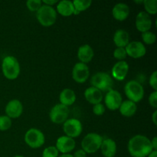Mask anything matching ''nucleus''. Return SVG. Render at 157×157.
<instances>
[{
  "instance_id": "obj_1",
  "label": "nucleus",
  "mask_w": 157,
  "mask_h": 157,
  "mask_svg": "<svg viewBox=\"0 0 157 157\" xmlns=\"http://www.w3.org/2000/svg\"><path fill=\"white\" fill-rule=\"evenodd\" d=\"M128 152L133 157H147L153 150L151 140L141 134L133 136L128 142Z\"/></svg>"
},
{
  "instance_id": "obj_2",
  "label": "nucleus",
  "mask_w": 157,
  "mask_h": 157,
  "mask_svg": "<svg viewBox=\"0 0 157 157\" xmlns=\"http://www.w3.org/2000/svg\"><path fill=\"white\" fill-rule=\"evenodd\" d=\"M20 64L15 57L8 55L5 57L2 62V71L6 78L15 80L20 74Z\"/></svg>"
},
{
  "instance_id": "obj_3",
  "label": "nucleus",
  "mask_w": 157,
  "mask_h": 157,
  "mask_svg": "<svg viewBox=\"0 0 157 157\" xmlns=\"http://www.w3.org/2000/svg\"><path fill=\"white\" fill-rule=\"evenodd\" d=\"M36 18L41 25L44 27H50L56 21L57 12L52 6L42 4L36 12Z\"/></svg>"
},
{
  "instance_id": "obj_4",
  "label": "nucleus",
  "mask_w": 157,
  "mask_h": 157,
  "mask_svg": "<svg viewBox=\"0 0 157 157\" xmlns=\"http://www.w3.org/2000/svg\"><path fill=\"white\" fill-rule=\"evenodd\" d=\"M104 138L96 133H87L81 141L82 150L88 154L96 153L101 148V144Z\"/></svg>"
},
{
  "instance_id": "obj_5",
  "label": "nucleus",
  "mask_w": 157,
  "mask_h": 157,
  "mask_svg": "<svg viewBox=\"0 0 157 157\" xmlns=\"http://www.w3.org/2000/svg\"><path fill=\"white\" fill-rule=\"evenodd\" d=\"M124 92L129 101L138 103L143 100L144 97V89L142 84L137 81L132 80L128 81L124 87Z\"/></svg>"
},
{
  "instance_id": "obj_6",
  "label": "nucleus",
  "mask_w": 157,
  "mask_h": 157,
  "mask_svg": "<svg viewBox=\"0 0 157 157\" xmlns=\"http://www.w3.org/2000/svg\"><path fill=\"white\" fill-rule=\"evenodd\" d=\"M92 87H94L101 91H108L113 85V80L109 74L106 72H98L90 79Z\"/></svg>"
},
{
  "instance_id": "obj_7",
  "label": "nucleus",
  "mask_w": 157,
  "mask_h": 157,
  "mask_svg": "<svg viewBox=\"0 0 157 157\" xmlns=\"http://www.w3.org/2000/svg\"><path fill=\"white\" fill-rule=\"evenodd\" d=\"M25 144L32 149H38L44 145L45 137L42 132L37 128H31L24 136Z\"/></svg>"
},
{
  "instance_id": "obj_8",
  "label": "nucleus",
  "mask_w": 157,
  "mask_h": 157,
  "mask_svg": "<svg viewBox=\"0 0 157 157\" xmlns=\"http://www.w3.org/2000/svg\"><path fill=\"white\" fill-rule=\"evenodd\" d=\"M69 110L68 107L63 105L61 104H55L50 110L49 113V117L51 121L55 124H64L69 117Z\"/></svg>"
},
{
  "instance_id": "obj_9",
  "label": "nucleus",
  "mask_w": 157,
  "mask_h": 157,
  "mask_svg": "<svg viewBox=\"0 0 157 157\" xmlns=\"http://www.w3.org/2000/svg\"><path fill=\"white\" fill-rule=\"evenodd\" d=\"M83 130V125L79 120L76 118L67 119L63 124V131L65 136L71 138H76L81 134Z\"/></svg>"
},
{
  "instance_id": "obj_10",
  "label": "nucleus",
  "mask_w": 157,
  "mask_h": 157,
  "mask_svg": "<svg viewBox=\"0 0 157 157\" xmlns=\"http://www.w3.org/2000/svg\"><path fill=\"white\" fill-rule=\"evenodd\" d=\"M90 76V69L86 64L78 62L75 64L72 70V78L74 81L79 84L86 82Z\"/></svg>"
},
{
  "instance_id": "obj_11",
  "label": "nucleus",
  "mask_w": 157,
  "mask_h": 157,
  "mask_svg": "<svg viewBox=\"0 0 157 157\" xmlns=\"http://www.w3.org/2000/svg\"><path fill=\"white\" fill-rule=\"evenodd\" d=\"M125 50L127 56L135 59L143 58L147 53L145 44L138 41H130L129 44L126 46Z\"/></svg>"
},
{
  "instance_id": "obj_12",
  "label": "nucleus",
  "mask_w": 157,
  "mask_h": 157,
  "mask_svg": "<svg viewBox=\"0 0 157 157\" xmlns=\"http://www.w3.org/2000/svg\"><path fill=\"white\" fill-rule=\"evenodd\" d=\"M105 105L110 110H117L119 109L120 106L122 104L123 99L121 93L116 90H108L104 98Z\"/></svg>"
},
{
  "instance_id": "obj_13",
  "label": "nucleus",
  "mask_w": 157,
  "mask_h": 157,
  "mask_svg": "<svg viewBox=\"0 0 157 157\" xmlns=\"http://www.w3.org/2000/svg\"><path fill=\"white\" fill-rule=\"evenodd\" d=\"M135 25L136 29L141 33L148 32L153 25L151 17L146 12H140L136 15L135 20Z\"/></svg>"
},
{
  "instance_id": "obj_14",
  "label": "nucleus",
  "mask_w": 157,
  "mask_h": 157,
  "mask_svg": "<svg viewBox=\"0 0 157 157\" xmlns=\"http://www.w3.org/2000/svg\"><path fill=\"white\" fill-rule=\"evenodd\" d=\"M75 146H76V143L75 140L64 135L58 138L55 147L59 153L66 154V153H70L72 150H74Z\"/></svg>"
},
{
  "instance_id": "obj_15",
  "label": "nucleus",
  "mask_w": 157,
  "mask_h": 157,
  "mask_svg": "<svg viewBox=\"0 0 157 157\" xmlns=\"http://www.w3.org/2000/svg\"><path fill=\"white\" fill-rule=\"evenodd\" d=\"M6 116L10 119L18 118L23 113V105L20 101L17 99L11 100L6 106Z\"/></svg>"
},
{
  "instance_id": "obj_16",
  "label": "nucleus",
  "mask_w": 157,
  "mask_h": 157,
  "mask_svg": "<svg viewBox=\"0 0 157 157\" xmlns=\"http://www.w3.org/2000/svg\"><path fill=\"white\" fill-rule=\"evenodd\" d=\"M129 71V64L125 61H119L113 66L111 70L112 78L122 81L127 78Z\"/></svg>"
},
{
  "instance_id": "obj_17",
  "label": "nucleus",
  "mask_w": 157,
  "mask_h": 157,
  "mask_svg": "<svg viewBox=\"0 0 157 157\" xmlns=\"http://www.w3.org/2000/svg\"><path fill=\"white\" fill-rule=\"evenodd\" d=\"M112 15L117 21H125L130 15V8L128 5L124 2L116 4L112 9Z\"/></svg>"
},
{
  "instance_id": "obj_18",
  "label": "nucleus",
  "mask_w": 157,
  "mask_h": 157,
  "mask_svg": "<svg viewBox=\"0 0 157 157\" xmlns=\"http://www.w3.org/2000/svg\"><path fill=\"white\" fill-rule=\"evenodd\" d=\"M100 150L104 157H114L117 150L116 142L111 138L104 139Z\"/></svg>"
},
{
  "instance_id": "obj_19",
  "label": "nucleus",
  "mask_w": 157,
  "mask_h": 157,
  "mask_svg": "<svg viewBox=\"0 0 157 157\" xmlns=\"http://www.w3.org/2000/svg\"><path fill=\"white\" fill-rule=\"evenodd\" d=\"M84 98L90 104H94L101 103L103 101V93L94 87H87L84 91Z\"/></svg>"
},
{
  "instance_id": "obj_20",
  "label": "nucleus",
  "mask_w": 157,
  "mask_h": 157,
  "mask_svg": "<svg viewBox=\"0 0 157 157\" xmlns=\"http://www.w3.org/2000/svg\"><path fill=\"white\" fill-rule=\"evenodd\" d=\"M94 56V52L89 44H83L78 50V58L80 62L87 64L90 62Z\"/></svg>"
},
{
  "instance_id": "obj_21",
  "label": "nucleus",
  "mask_w": 157,
  "mask_h": 157,
  "mask_svg": "<svg viewBox=\"0 0 157 157\" xmlns=\"http://www.w3.org/2000/svg\"><path fill=\"white\" fill-rule=\"evenodd\" d=\"M113 40L117 48H126L130 42V35L124 29H118L113 35Z\"/></svg>"
},
{
  "instance_id": "obj_22",
  "label": "nucleus",
  "mask_w": 157,
  "mask_h": 157,
  "mask_svg": "<svg viewBox=\"0 0 157 157\" xmlns=\"http://www.w3.org/2000/svg\"><path fill=\"white\" fill-rule=\"evenodd\" d=\"M76 94L73 90L70 88H65L61 90L59 94V101L60 104L66 106V107H70L73 105L76 101Z\"/></svg>"
},
{
  "instance_id": "obj_23",
  "label": "nucleus",
  "mask_w": 157,
  "mask_h": 157,
  "mask_svg": "<svg viewBox=\"0 0 157 157\" xmlns=\"http://www.w3.org/2000/svg\"><path fill=\"white\" fill-rule=\"evenodd\" d=\"M57 12L64 17H68L74 15L75 7L73 2L70 0H61L57 4Z\"/></svg>"
},
{
  "instance_id": "obj_24",
  "label": "nucleus",
  "mask_w": 157,
  "mask_h": 157,
  "mask_svg": "<svg viewBox=\"0 0 157 157\" xmlns=\"http://www.w3.org/2000/svg\"><path fill=\"white\" fill-rule=\"evenodd\" d=\"M118 110H119L121 114L124 117H131L136 113V110H137V105L136 103L127 100V101H123Z\"/></svg>"
},
{
  "instance_id": "obj_25",
  "label": "nucleus",
  "mask_w": 157,
  "mask_h": 157,
  "mask_svg": "<svg viewBox=\"0 0 157 157\" xmlns=\"http://www.w3.org/2000/svg\"><path fill=\"white\" fill-rule=\"evenodd\" d=\"M72 2L75 7L74 15H78L81 12L87 10L92 4V1L90 0H75Z\"/></svg>"
},
{
  "instance_id": "obj_26",
  "label": "nucleus",
  "mask_w": 157,
  "mask_h": 157,
  "mask_svg": "<svg viewBox=\"0 0 157 157\" xmlns=\"http://www.w3.org/2000/svg\"><path fill=\"white\" fill-rule=\"evenodd\" d=\"M143 4L147 14L150 15L157 13V0H144Z\"/></svg>"
},
{
  "instance_id": "obj_27",
  "label": "nucleus",
  "mask_w": 157,
  "mask_h": 157,
  "mask_svg": "<svg viewBox=\"0 0 157 157\" xmlns=\"http://www.w3.org/2000/svg\"><path fill=\"white\" fill-rule=\"evenodd\" d=\"M142 40L144 44H153L156 41V35L153 32L148 31L142 33Z\"/></svg>"
},
{
  "instance_id": "obj_28",
  "label": "nucleus",
  "mask_w": 157,
  "mask_h": 157,
  "mask_svg": "<svg viewBox=\"0 0 157 157\" xmlns=\"http://www.w3.org/2000/svg\"><path fill=\"white\" fill-rule=\"evenodd\" d=\"M12 127V119L6 115L0 116V131H6Z\"/></svg>"
},
{
  "instance_id": "obj_29",
  "label": "nucleus",
  "mask_w": 157,
  "mask_h": 157,
  "mask_svg": "<svg viewBox=\"0 0 157 157\" xmlns=\"http://www.w3.org/2000/svg\"><path fill=\"white\" fill-rule=\"evenodd\" d=\"M41 6H42V1L41 0H28L26 2L27 9L31 12H37Z\"/></svg>"
},
{
  "instance_id": "obj_30",
  "label": "nucleus",
  "mask_w": 157,
  "mask_h": 157,
  "mask_svg": "<svg viewBox=\"0 0 157 157\" xmlns=\"http://www.w3.org/2000/svg\"><path fill=\"white\" fill-rule=\"evenodd\" d=\"M59 152L54 146L46 147L42 152V157H58Z\"/></svg>"
},
{
  "instance_id": "obj_31",
  "label": "nucleus",
  "mask_w": 157,
  "mask_h": 157,
  "mask_svg": "<svg viewBox=\"0 0 157 157\" xmlns=\"http://www.w3.org/2000/svg\"><path fill=\"white\" fill-rule=\"evenodd\" d=\"M113 55L114 58H116L118 61H124V59H125L127 56L125 48H117L113 51Z\"/></svg>"
},
{
  "instance_id": "obj_32",
  "label": "nucleus",
  "mask_w": 157,
  "mask_h": 157,
  "mask_svg": "<svg viewBox=\"0 0 157 157\" xmlns=\"http://www.w3.org/2000/svg\"><path fill=\"white\" fill-rule=\"evenodd\" d=\"M105 107L102 103L94 104L93 107V113L97 116H101L105 113Z\"/></svg>"
},
{
  "instance_id": "obj_33",
  "label": "nucleus",
  "mask_w": 157,
  "mask_h": 157,
  "mask_svg": "<svg viewBox=\"0 0 157 157\" xmlns=\"http://www.w3.org/2000/svg\"><path fill=\"white\" fill-rule=\"evenodd\" d=\"M148 101L150 105L153 108H157V90H153L150 94L148 98Z\"/></svg>"
},
{
  "instance_id": "obj_34",
  "label": "nucleus",
  "mask_w": 157,
  "mask_h": 157,
  "mask_svg": "<svg viewBox=\"0 0 157 157\" xmlns=\"http://www.w3.org/2000/svg\"><path fill=\"white\" fill-rule=\"evenodd\" d=\"M149 84H150V87L153 89L154 90H157V71H154L153 73L151 74L150 77V80H149Z\"/></svg>"
},
{
  "instance_id": "obj_35",
  "label": "nucleus",
  "mask_w": 157,
  "mask_h": 157,
  "mask_svg": "<svg viewBox=\"0 0 157 157\" xmlns=\"http://www.w3.org/2000/svg\"><path fill=\"white\" fill-rule=\"evenodd\" d=\"M74 157H87V153L81 149V150H78L75 152L73 154Z\"/></svg>"
},
{
  "instance_id": "obj_36",
  "label": "nucleus",
  "mask_w": 157,
  "mask_h": 157,
  "mask_svg": "<svg viewBox=\"0 0 157 157\" xmlns=\"http://www.w3.org/2000/svg\"><path fill=\"white\" fill-rule=\"evenodd\" d=\"M58 1H57V0H43L42 1V4L48 6H52V7H53L54 5L58 4Z\"/></svg>"
},
{
  "instance_id": "obj_37",
  "label": "nucleus",
  "mask_w": 157,
  "mask_h": 157,
  "mask_svg": "<svg viewBox=\"0 0 157 157\" xmlns=\"http://www.w3.org/2000/svg\"><path fill=\"white\" fill-rule=\"evenodd\" d=\"M151 145L153 147V150H157V137L154 136L153 138V140H151Z\"/></svg>"
},
{
  "instance_id": "obj_38",
  "label": "nucleus",
  "mask_w": 157,
  "mask_h": 157,
  "mask_svg": "<svg viewBox=\"0 0 157 157\" xmlns=\"http://www.w3.org/2000/svg\"><path fill=\"white\" fill-rule=\"evenodd\" d=\"M152 121L153 123L154 124V125H157V110H155L153 112V115H152Z\"/></svg>"
},
{
  "instance_id": "obj_39",
  "label": "nucleus",
  "mask_w": 157,
  "mask_h": 157,
  "mask_svg": "<svg viewBox=\"0 0 157 157\" xmlns=\"http://www.w3.org/2000/svg\"><path fill=\"white\" fill-rule=\"evenodd\" d=\"M147 157H157V150H153Z\"/></svg>"
},
{
  "instance_id": "obj_40",
  "label": "nucleus",
  "mask_w": 157,
  "mask_h": 157,
  "mask_svg": "<svg viewBox=\"0 0 157 157\" xmlns=\"http://www.w3.org/2000/svg\"><path fill=\"white\" fill-rule=\"evenodd\" d=\"M58 157H74L73 155L70 154V153H66V154H61L60 156H58Z\"/></svg>"
},
{
  "instance_id": "obj_41",
  "label": "nucleus",
  "mask_w": 157,
  "mask_h": 157,
  "mask_svg": "<svg viewBox=\"0 0 157 157\" xmlns=\"http://www.w3.org/2000/svg\"><path fill=\"white\" fill-rule=\"evenodd\" d=\"M14 157H24V156H21V155H17V156H15Z\"/></svg>"
}]
</instances>
